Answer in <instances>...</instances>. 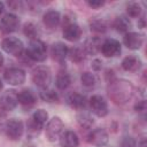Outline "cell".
<instances>
[{
	"mask_svg": "<svg viewBox=\"0 0 147 147\" xmlns=\"http://www.w3.org/2000/svg\"><path fill=\"white\" fill-rule=\"evenodd\" d=\"M108 94L115 103L123 105L131 99L133 94V86L126 80H113L108 87Z\"/></svg>",
	"mask_w": 147,
	"mask_h": 147,
	"instance_id": "6da1fadb",
	"label": "cell"
},
{
	"mask_svg": "<svg viewBox=\"0 0 147 147\" xmlns=\"http://www.w3.org/2000/svg\"><path fill=\"white\" fill-rule=\"evenodd\" d=\"M26 56L36 62H42L46 60L47 56V48L46 45L39 40V39H33L30 41L28 49H26Z\"/></svg>",
	"mask_w": 147,
	"mask_h": 147,
	"instance_id": "7a4b0ae2",
	"label": "cell"
},
{
	"mask_svg": "<svg viewBox=\"0 0 147 147\" xmlns=\"http://www.w3.org/2000/svg\"><path fill=\"white\" fill-rule=\"evenodd\" d=\"M1 46L6 53L15 55V56H21L22 53L24 52V46H23L22 40L15 37H8L3 39Z\"/></svg>",
	"mask_w": 147,
	"mask_h": 147,
	"instance_id": "3957f363",
	"label": "cell"
},
{
	"mask_svg": "<svg viewBox=\"0 0 147 147\" xmlns=\"http://www.w3.org/2000/svg\"><path fill=\"white\" fill-rule=\"evenodd\" d=\"M5 132H6V136H7L10 140H18V139L22 137L23 132H24L23 123H22L20 119H16V118L9 119V121L6 123Z\"/></svg>",
	"mask_w": 147,
	"mask_h": 147,
	"instance_id": "277c9868",
	"label": "cell"
},
{
	"mask_svg": "<svg viewBox=\"0 0 147 147\" xmlns=\"http://www.w3.org/2000/svg\"><path fill=\"white\" fill-rule=\"evenodd\" d=\"M32 80L33 83L41 87V88H46L48 86V84L51 83V71L48 68L46 67H37L33 72H32Z\"/></svg>",
	"mask_w": 147,
	"mask_h": 147,
	"instance_id": "5b68a950",
	"label": "cell"
},
{
	"mask_svg": "<svg viewBox=\"0 0 147 147\" xmlns=\"http://www.w3.org/2000/svg\"><path fill=\"white\" fill-rule=\"evenodd\" d=\"M47 118H48V114H47L44 109H38V110H36V111L33 113V115H32V118L30 119V122H29V124H28L29 130L32 131V132L38 133V132L42 129V126H44V124L46 123Z\"/></svg>",
	"mask_w": 147,
	"mask_h": 147,
	"instance_id": "8992f818",
	"label": "cell"
},
{
	"mask_svg": "<svg viewBox=\"0 0 147 147\" xmlns=\"http://www.w3.org/2000/svg\"><path fill=\"white\" fill-rule=\"evenodd\" d=\"M90 107H91L92 113L99 117H105L108 114L107 101L101 95H93L90 99Z\"/></svg>",
	"mask_w": 147,
	"mask_h": 147,
	"instance_id": "52a82bcc",
	"label": "cell"
},
{
	"mask_svg": "<svg viewBox=\"0 0 147 147\" xmlns=\"http://www.w3.org/2000/svg\"><path fill=\"white\" fill-rule=\"evenodd\" d=\"M63 129V122L60 117H53L46 125V137L49 141H54L59 138Z\"/></svg>",
	"mask_w": 147,
	"mask_h": 147,
	"instance_id": "ba28073f",
	"label": "cell"
},
{
	"mask_svg": "<svg viewBox=\"0 0 147 147\" xmlns=\"http://www.w3.org/2000/svg\"><path fill=\"white\" fill-rule=\"evenodd\" d=\"M3 77L10 85H21L25 80V72L20 68H9L5 71Z\"/></svg>",
	"mask_w": 147,
	"mask_h": 147,
	"instance_id": "9c48e42d",
	"label": "cell"
},
{
	"mask_svg": "<svg viewBox=\"0 0 147 147\" xmlns=\"http://www.w3.org/2000/svg\"><path fill=\"white\" fill-rule=\"evenodd\" d=\"M20 20L14 14H6L0 21V30L3 33H11L17 30Z\"/></svg>",
	"mask_w": 147,
	"mask_h": 147,
	"instance_id": "30bf717a",
	"label": "cell"
},
{
	"mask_svg": "<svg viewBox=\"0 0 147 147\" xmlns=\"http://www.w3.org/2000/svg\"><path fill=\"white\" fill-rule=\"evenodd\" d=\"M100 51L106 57H114L121 54V44L115 39H107L103 44H101Z\"/></svg>",
	"mask_w": 147,
	"mask_h": 147,
	"instance_id": "8fae6325",
	"label": "cell"
},
{
	"mask_svg": "<svg viewBox=\"0 0 147 147\" xmlns=\"http://www.w3.org/2000/svg\"><path fill=\"white\" fill-rule=\"evenodd\" d=\"M123 42L130 49H139L142 46L144 37L137 32H127L123 38Z\"/></svg>",
	"mask_w": 147,
	"mask_h": 147,
	"instance_id": "7c38bea8",
	"label": "cell"
},
{
	"mask_svg": "<svg viewBox=\"0 0 147 147\" xmlns=\"http://www.w3.org/2000/svg\"><path fill=\"white\" fill-rule=\"evenodd\" d=\"M87 141L95 146H105L108 141V133L103 129H95L88 134Z\"/></svg>",
	"mask_w": 147,
	"mask_h": 147,
	"instance_id": "4fadbf2b",
	"label": "cell"
},
{
	"mask_svg": "<svg viewBox=\"0 0 147 147\" xmlns=\"http://www.w3.org/2000/svg\"><path fill=\"white\" fill-rule=\"evenodd\" d=\"M18 103V100H17V94L15 93V91L10 90V91H7L0 99V106L3 110H13L16 105Z\"/></svg>",
	"mask_w": 147,
	"mask_h": 147,
	"instance_id": "5bb4252c",
	"label": "cell"
},
{
	"mask_svg": "<svg viewBox=\"0 0 147 147\" xmlns=\"http://www.w3.org/2000/svg\"><path fill=\"white\" fill-rule=\"evenodd\" d=\"M68 51H69V48L67 47V45H64L63 42H56L52 46L51 54H52L53 60H55L57 62H63L65 60V57L68 56Z\"/></svg>",
	"mask_w": 147,
	"mask_h": 147,
	"instance_id": "9a60e30c",
	"label": "cell"
},
{
	"mask_svg": "<svg viewBox=\"0 0 147 147\" xmlns=\"http://www.w3.org/2000/svg\"><path fill=\"white\" fill-rule=\"evenodd\" d=\"M82 31L80 28L75 23H69L63 28V37L68 41H76L80 38Z\"/></svg>",
	"mask_w": 147,
	"mask_h": 147,
	"instance_id": "2e32d148",
	"label": "cell"
},
{
	"mask_svg": "<svg viewBox=\"0 0 147 147\" xmlns=\"http://www.w3.org/2000/svg\"><path fill=\"white\" fill-rule=\"evenodd\" d=\"M67 102L70 107L75 109H83L86 106V99L84 95L77 93V92H71L67 95Z\"/></svg>",
	"mask_w": 147,
	"mask_h": 147,
	"instance_id": "e0dca14e",
	"label": "cell"
},
{
	"mask_svg": "<svg viewBox=\"0 0 147 147\" xmlns=\"http://www.w3.org/2000/svg\"><path fill=\"white\" fill-rule=\"evenodd\" d=\"M60 145L62 147H78L79 139L74 131H65L60 137Z\"/></svg>",
	"mask_w": 147,
	"mask_h": 147,
	"instance_id": "ac0fdd59",
	"label": "cell"
},
{
	"mask_svg": "<svg viewBox=\"0 0 147 147\" xmlns=\"http://www.w3.org/2000/svg\"><path fill=\"white\" fill-rule=\"evenodd\" d=\"M60 21H61V16H60V13L56 10H48L42 16L44 24L49 29H54L55 26H57Z\"/></svg>",
	"mask_w": 147,
	"mask_h": 147,
	"instance_id": "d6986e66",
	"label": "cell"
},
{
	"mask_svg": "<svg viewBox=\"0 0 147 147\" xmlns=\"http://www.w3.org/2000/svg\"><path fill=\"white\" fill-rule=\"evenodd\" d=\"M17 100H18V102L21 105H23L25 107H30V106L34 105V102H36V95L30 90H23V91H21L17 94Z\"/></svg>",
	"mask_w": 147,
	"mask_h": 147,
	"instance_id": "ffe728a7",
	"label": "cell"
},
{
	"mask_svg": "<svg viewBox=\"0 0 147 147\" xmlns=\"http://www.w3.org/2000/svg\"><path fill=\"white\" fill-rule=\"evenodd\" d=\"M140 65H141L140 59H138L136 56H132V55L126 56L122 61V68L126 71H137V70H139Z\"/></svg>",
	"mask_w": 147,
	"mask_h": 147,
	"instance_id": "44dd1931",
	"label": "cell"
},
{
	"mask_svg": "<svg viewBox=\"0 0 147 147\" xmlns=\"http://www.w3.org/2000/svg\"><path fill=\"white\" fill-rule=\"evenodd\" d=\"M101 49V41L99 38L96 37H93V38H90L85 41V45H84V51L88 54H96Z\"/></svg>",
	"mask_w": 147,
	"mask_h": 147,
	"instance_id": "7402d4cb",
	"label": "cell"
},
{
	"mask_svg": "<svg viewBox=\"0 0 147 147\" xmlns=\"http://www.w3.org/2000/svg\"><path fill=\"white\" fill-rule=\"evenodd\" d=\"M113 25L118 32H126L127 33V31L131 28V22L129 21V18H126L124 16H118L115 18Z\"/></svg>",
	"mask_w": 147,
	"mask_h": 147,
	"instance_id": "603a6c76",
	"label": "cell"
},
{
	"mask_svg": "<svg viewBox=\"0 0 147 147\" xmlns=\"http://www.w3.org/2000/svg\"><path fill=\"white\" fill-rule=\"evenodd\" d=\"M68 56L72 62L79 63L85 59V51L80 47H72L68 51Z\"/></svg>",
	"mask_w": 147,
	"mask_h": 147,
	"instance_id": "cb8c5ba5",
	"label": "cell"
},
{
	"mask_svg": "<svg viewBox=\"0 0 147 147\" xmlns=\"http://www.w3.org/2000/svg\"><path fill=\"white\" fill-rule=\"evenodd\" d=\"M71 83V78L67 72H60L56 76V80H55V85L59 90H65Z\"/></svg>",
	"mask_w": 147,
	"mask_h": 147,
	"instance_id": "d4e9b609",
	"label": "cell"
},
{
	"mask_svg": "<svg viewBox=\"0 0 147 147\" xmlns=\"http://www.w3.org/2000/svg\"><path fill=\"white\" fill-rule=\"evenodd\" d=\"M40 98L46 102H55L59 100L57 94L53 90H47V88H44L40 92Z\"/></svg>",
	"mask_w": 147,
	"mask_h": 147,
	"instance_id": "484cf974",
	"label": "cell"
},
{
	"mask_svg": "<svg viewBox=\"0 0 147 147\" xmlns=\"http://www.w3.org/2000/svg\"><path fill=\"white\" fill-rule=\"evenodd\" d=\"M126 13L131 17H138L141 14V7L138 2H130L126 6Z\"/></svg>",
	"mask_w": 147,
	"mask_h": 147,
	"instance_id": "4316f807",
	"label": "cell"
},
{
	"mask_svg": "<svg viewBox=\"0 0 147 147\" xmlns=\"http://www.w3.org/2000/svg\"><path fill=\"white\" fill-rule=\"evenodd\" d=\"M80 80H82V84L86 87H92L95 85L96 83V77L91 74V72H84L80 77Z\"/></svg>",
	"mask_w": 147,
	"mask_h": 147,
	"instance_id": "83f0119b",
	"label": "cell"
},
{
	"mask_svg": "<svg viewBox=\"0 0 147 147\" xmlns=\"http://www.w3.org/2000/svg\"><path fill=\"white\" fill-rule=\"evenodd\" d=\"M90 26L92 31L98 32V33H102L107 30V24L105 23V21H101V20H93L90 23Z\"/></svg>",
	"mask_w": 147,
	"mask_h": 147,
	"instance_id": "f1b7e54d",
	"label": "cell"
},
{
	"mask_svg": "<svg viewBox=\"0 0 147 147\" xmlns=\"http://www.w3.org/2000/svg\"><path fill=\"white\" fill-rule=\"evenodd\" d=\"M23 32L26 37H29L31 40L33 39H37L36 36H37V28L33 23H26L24 25V29H23Z\"/></svg>",
	"mask_w": 147,
	"mask_h": 147,
	"instance_id": "f546056e",
	"label": "cell"
},
{
	"mask_svg": "<svg viewBox=\"0 0 147 147\" xmlns=\"http://www.w3.org/2000/svg\"><path fill=\"white\" fill-rule=\"evenodd\" d=\"M78 123L80 124V126H83V127H85V129H90L91 127V125L93 124V119L90 117V115L88 114H79L78 115Z\"/></svg>",
	"mask_w": 147,
	"mask_h": 147,
	"instance_id": "4dcf8cb0",
	"label": "cell"
},
{
	"mask_svg": "<svg viewBox=\"0 0 147 147\" xmlns=\"http://www.w3.org/2000/svg\"><path fill=\"white\" fill-rule=\"evenodd\" d=\"M121 147H137V142L132 137H124L121 142Z\"/></svg>",
	"mask_w": 147,
	"mask_h": 147,
	"instance_id": "1f68e13d",
	"label": "cell"
},
{
	"mask_svg": "<svg viewBox=\"0 0 147 147\" xmlns=\"http://www.w3.org/2000/svg\"><path fill=\"white\" fill-rule=\"evenodd\" d=\"M87 5L91 8L98 9V8H100V7H102L105 5V1L103 0H88L87 1Z\"/></svg>",
	"mask_w": 147,
	"mask_h": 147,
	"instance_id": "d6a6232c",
	"label": "cell"
},
{
	"mask_svg": "<svg viewBox=\"0 0 147 147\" xmlns=\"http://www.w3.org/2000/svg\"><path fill=\"white\" fill-rule=\"evenodd\" d=\"M134 109H136V111H138V113H144V111L146 110V102H145L144 100L139 101V102L134 106Z\"/></svg>",
	"mask_w": 147,
	"mask_h": 147,
	"instance_id": "836d02e7",
	"label": "cell"
},
{
	"mask_svg": "<svg viewBox=\"0 0 147 147\" xmlns=\"http://www.w3.org/2000/svg\"><path fill=\"white\" fill-rule=\"evenodd\" d=\"M101 67H102V62L100 61V60H98V59H95L93 62H92V68L94 69V70H100L101 69Z\"/></svg>",
	"mask_w": 147,
	"mask_h": 147,
	"instance_id": "e575fe53",
	"label": "cell"
},
{
	"mask_svg": "<svg viewBox=\"0 0 147 147\" xmlns=\"http://www.w3.org/2000/svg\"><path fill=\"white\" fill-rule=\"evenodd\" d=\"M145 26V18H140V28H144Z\"/></svg>",
	"mask_w": 147,
	"mask_h": 147,
	"instance_id": "d590c367",
	"label": "cell"
},
{
	"mask_svg": "<svg viewBox=\"0 0 147 147\" xmlns=\"http://www.w3.org/2000/svg\"><path fill=\"white\" fill-rule=\"evenodd\" d=\"M140 147H146V139H142L140 141Z\"/></svg>",
	"mask_w": 147,
	"mask_h": 147,
	"instance_id": "8d00e7d4",
	"label": "cell"
},
{
	"mask_svg": "<svg viewBox=\"0 0 147 147\" xmlns=\"http://www.w3.org/2000/svg\"><path fill=\"white\" fill-rule=\"evenodd\" d=\"M3 9H5V6H3V3L0 1V15L2 14V11H3Z\"/></svg>",
	"mask_w": 147,
	"mask_h": 147,
	"instance_id": "74e56055",
	"label": "cell"
},
{
	"mask_svg": "<svg viewBox=\"0 0 147 147\" xmlns=\"http://www.w3.org/2000/svg\"><path fill=\"white\" fill-rule=\"evenodd\" d=\"M2 62H3V56H2V54H1V52H0V65L2 64Z\"/></svg>",
	"mask_w": 147,
	"mask_h": 147,
	"instance_id": "f35d334b",
	"label": "cell"
},
{
	"mask_svg": "<svg viewBox=\"0 0 147 147\" xmlns=\"http://www.w3.org/2000/svg\"><path fill=\"white\" fill-rule=\"evenodd\" d=\"M1 90H2V82L0 80V92H1Z\"/></svg>",
	"mask_w": 147,
	"mask_h": 147,
	"instance_id": "ab89813d",
	"label": "cell"
}]
</instances>
